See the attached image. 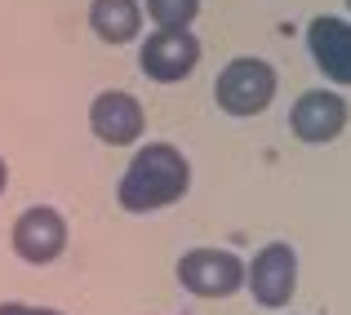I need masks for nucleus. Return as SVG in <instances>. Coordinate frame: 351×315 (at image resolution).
<instances>
[{
	"mask_svg": "<svg viewBox=\"0 0 351 315\" xmlns=\"http://www.w3.org/2000/svg\"><path fill=\"white\" fill-rule=\"evenodd\" d=\"M191 187V164L173 142H147L134 151V160L120 173L116 200L125 213H156L169 209L187 196Z\"/></svg>",
	"mask_w": 351,
	"mask_h": 315,
	"instance_id": "f257e3e1",
	"label": "nucleus"
},
{
	"mask_svg": "<svg viewBox=\"0 0 351 315\" xmlns=\"http://www.w3.org/2000/svg\"><path fill=\"white\" fill-rule=\"evenodd\" d=\"M276 98V67L267 58H232L214 80V103L227 116H258Z\"/></svg>",
	"mask_w": 351,
	"mask_h": 315,
	"instance_id": "f03ea898",
	"label": "nucleus"
},
{
	"mask_svg": "<svg viewBox=\"0 0 351 315\" xmlns=\"http://www.w3.org/2000/svg\"><path fill=\"white\" fill-rule=\"evenodd\" d=\"M178 284L196 298H232L245 284V262L232 249H187L178 257Z\"/></svg>",
	"mask_w": 351,
	"mask_h": 315,
	"instance_id": "7ed1b4c3",
	"label": "nucleus"
},
{
	"mask_svg": "<svg viewBox=\"0 0 351 315\" xmlns=\"http://www.w3.org/2000/svg\"><path fill=\"white\" fill-rule=\"evenodd\" d=\"M9 244H14V253L23 257V262L49 266L53 257H62V249H67V218L53 205H32L14 218Z\"/></svg>",
	"mask_w": 351,
	"mask_h": 315,
	"instance_id": "20e7f679",
	"label": "nucleus"
},
{
	"mask_svg": "<svg viewBox=\"0 0 351 315\" xmlns=\"http://www.w3.org/2000/svg\"><path fill=\"white\" fill-rule=\"evenodd\" d=\"M245 284L254 293L258 307H285L298 289V253L289 244H263L254 253V262L245 266Z\"/></svg>",
	"mask_w": 351,
	"mask_h": 315,
	"instance_id": "39448f33",
	"label": "nucleus"
},
{
	"mask_svg": "<svg viewBox=\"0 0 351 315\" xmlns=\"http://www.w3.org/2000/svg\"><path fill=\"white\" fill-rule=\"evenodd\" d=\"M200 62V40L191 32H160L156 27L152 36L138 49V67H143L147 80H160V85H178L196 71Z\"/></svg>",
	"mask_w": 351,
	"mask_h": 315,
	"instance_id": "423d86ee",
	"label": "nucleus"
},
{
	"mask_svg": "<svg viewBox=\"0 0 351 315\" xmlns=\"http://www.w3.org/2000/svg\"><path fill=\"white\" fill-rule=\"evenodd\" d=\"M89 129H94V138L107 142V147H134L147 129V111L134 94H125V89H103V94L89 103Z\"/></svg>",
	"mask_w": 351,
	"mask_h": 315,
	"instance_id": "0eeeda50",
	"label": "nucleus"
},
{
	"mask_svg": "<svg viewBox=\"0 0 351 315\" xmlns=\"http://www.w3.org/2000/svg\"><path fill=\"white\" fill-rule=\"evenodd\" d=\"M289 129H293V138H302L311 147L334 142L347 129V98L334 94V89H307L289 111Z\"/></svg>",
	"mask_w": 351,
	"mask_h": 315,
	"instance_id": "6e6552de",
	"label": "nucleus"
},
{
	"mask_svg": "<svg viewBox=\"0 0 351 315\" xmlns=\"http://www.w3.org/2000/svg\"><path fill=\"white\" fill-rule=\"evenodd\" d=\"M307 49H311V62L325 71V80L351 85V23L347 18H334V14L311 18Z\"/></svg>",
	"mask_w": 351,
	"mask_h": 315,
	"instance_id": "1a4fd4ad",
	"label": "nucleus"
},
{
	"mask_svg": "<svg viewBox=\"0 0 351 315\" xmlns=\"http://www.w3.org/2000/svg\"><path fill=\"white\" fill-rule=\"evenodd\" d=\"M89 27L107 45H129L143 32V5L138 0H89Z\"/></svg>",
	"mask_w": 351,
	"mask_h": 315,
	"instance_id": "9d476101",
	"label": "nucleus"
},
{
	"mask_svg": "<svg viewBox=\"0 0 351 315\" xmlns=\"http://www.w3.org/2000/svg\"><path fill=\"white\" fill-rule=\"evenodd\" d=\"M147 14L160 32H191L200 14V0H147Z\"/></svg>",
	"mask_w": 351,
	"mask_h": 315,
	"instance_id": "9b49d317",
	"label": "nucleus"
},
{
	"mask_svg": "<svg viewBox=\"0 0 351 315\" xmlns=\"http://www.w3.org/2000/svg\"><path fill=\"white\" fill-rule=\"evenodd\" d=\"M0 315H67L53 307H27V302H0Z\"/></svg>",
	"mask_w": 351,
	"mask_h": 315,
	"instance_id": "f8f14e48",
	"label": "nucleus"
},
{
	"mask_svg": "<svg viewBox=\"0 0 351 315\" xmlns=\"http://www.w3.org/2000/svg\"><path fill=\"white\" fill-rule=\"evenodd\" d=\"M5 187H9V164H5V155H0V196H5Z\"/></svg>",
	"mask_w": 351,
	"mask_h": 315,
	"instance_id": "ddd939ff",
	"label": "nucleus"
},
{
	"mask_svg": "<svg viewBox=\"0 0 351 315\" xmlns=\"http://www.w3.org/2000/svg\"><path fill=\"white\" fill-rule=\"evenodd\" d=\"M347 9H351V0H347Z\"/></svg>",
	"mask_w": 351,
	"mask_h": 315,
	"instance_id": "4468645a",
	"label": "nucleus"
}]
</instances>
